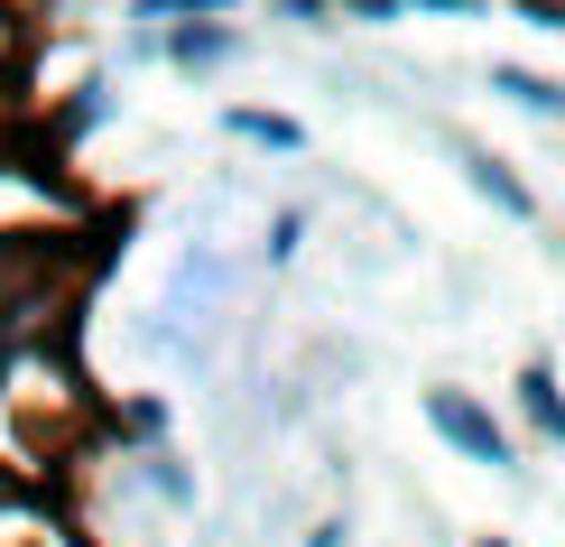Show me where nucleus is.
<instances>
[{"mask_svg": "<svg viewBox=\"0 0 565 547\" xmlns=\"http://www.w3.org/2000/svg\"><path fill=\"white\" fill-rule=\"evenodd\" d=\"M427 427L455 455H473V464H491V473H520V445H510V427L482 409V399H463V390H427Z\"/></svg>", "mask_w": 565, "mask_h": 547, "instance_id": "obj_1", "label": "nucleus"}, {"mask_svg": "<svg viewBox=\"0 0 565 547\" xmlns=\"http://www.w3.org/2000/svg\"><path fill=\"white\" fill-rule=\"evenodd\" d=\"M455 158H463V186H473V196H491L501 213H520V223L537 213V196H529V186H520V177L501 168V158H482V149H455Z\"/></svg>", "mask_w": 565, "mask_h": 547, "instance_id": "obj_2", "label": "nucleus"}, {"mask_svg": "<svg viewBox=\"0 0 565 547\" xmlns=\"http://www.w3.org/2000/svg\"><path fill=\"white\" fill-rule=\"evenodd\" d=\"M491 93L520 103V112H537V122H565V93H556L547 75H529V65H491Z\"/></svg>", "mask_w": 565, "mask_h": 547, "instance_id": "obj_3", "label": "nucleus"}, {"mask_svg": "<svg viewBox=\"0 0 565 547\" xmlns=\"http://www.w3.org/2000/svg\"><path fill=\"white\" fill-rule=\"evenodd\" d=\"M520 409H529V427H537L547 445H565V399H556V380H547V371H529V380H520Z\"/></svg>", "mask_w": 565, "mask_h": 547, "instance_id": "obj_4", "label": "nucleus"}, {"mask_svg": "<svg viewBox=\"0 0 565 547\" xmlns=\"http://www.w3.org/2000/svg\"><path fill=\"white\" fill-rule=\"evenodd\" d=\"M223 130H232V139H260V149H306V130L288 122V112H232Z\"/></svg>", "mask_w": 565, "mask_h": 547, "instance_id": "obj_5", "label": "nucleus"}, {"mask_svg": "<svg viewBox=\"0 0 565 547\" xmlns=\"http://www.w3.org/2000/svg\"><path fill=\"white\" fill-rule=\"evenodd\" d=\"M177 56H185V65H223V56H232V29H204V19H185V29H177Z\"/></svg>", "mask_w": 565, "mask_h": 547, "instance_id": "obj_6", "label": "nucleus"}, {"mask_svg": "<svg viewBox=\"0 0 565 547\" xmlns=\"http://www.w3.org/2000/svg\"><path fill=\"white\" fill-rule=\"evenodd\" d=\"M139 483H149L158 502H195V483H185V473H177L168 455H139Z\"/></svg>", "mask_w": 565, "mask_h": 547, "instance_id": "obj_7", "label": "nucleus"}, {"mask_svg": "<svg viewBox=\"0 0 565 547\" xmlns=\"http://www.w3.org/2000/svg\"><path fill=\"white\" fill-rule=\"evenodd\" d=\"M297 232H306V213H278V223H269V260H288V251H297Z\"/></svg>", "mask_w": 565, "mask_h": 547, "instance_id": "obj_8", "label": "nucleus"}, {"mask_svg": "<svg viewBox=\"0 0 565 547\" xmlns=\"http://www.w3.org/2000/svg\"><path fill=\"white\" fill-rule=\"evenodd\" d=\"M343 10H352V19H371V29H381V19H398V10H408V0H343Z\"/></svg>", "mask_w": 565, "mask_h": 547, "instance_id": "obj_9", "label": "nucleus"}, {"mask_svg": "<svg viewBox=\"0 0 565 547\" xmlns=\"http://www.w3.org/2000/svg\"><path fill=\"white\" fill-rule=\"evenodd\" d=\"M10 56H19V29H10V10H0V75H10Z\"/></svg>", "mask_w": 565, "mask_h": 547, "instance_id": "obj_10", "label": "nucleus"}, {"mask_svg": "<svg viewBox=\"0 0 565 547\" xmlns=\"http://www.w3.org/2000/svg\"><path fill=\"white\" fill-rule=\"evenodd\" d=\"M482 547H501V538H482Z\"/></svg>", "mask_w": 565, "mask_h": 547, "instance_id": "obj_11", "label": "nucleus"}]
</instances>
